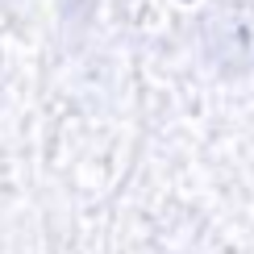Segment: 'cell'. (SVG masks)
<instances>
[{
  "label": "cell",
  "mask_w": 254,
  "mask_h": 254,
  "mask_svg": "<svg viewBox=\"0 0 254 254\" xmlns=\"http://www.w3.org/2000/svg\"><path fill=\"white\" fill-rule=\"evenodd\" d=\"M200 55L225 79L254 71V4L221 0L200 21Z\"/></svg>",
  "instance_id": "obj_1"
}]
</instances>
